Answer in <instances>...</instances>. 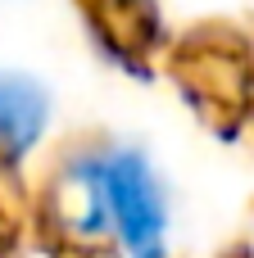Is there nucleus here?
Returning a JSON list of instances; mask_svg holds the SVG:
<instances>
[{
  "instance_id": "obj_2",
  "label": "nucleus",
  "mask_w": 254,
  "mask_h": 258,
  "mask_svg": "<svg viewBox=\"0 0 254 258\" xmlns=\"http://www.w3.org/2000/svg\"><path fill=\"white\" fill-rule=\"evenodd\" d=\"M50 122V95L27 73H0V154H27Z\"/></svg>"
},
{
  "instance_id": "obj_1",
  "label": "nucleus",
  "mask_w": 254,
  "mask_h": 258,
  "mask_svg": "<svg viewBox=\"0 0 254 258\" xmlns=\"http://www.w3.org/2000/svg\"><path fill=\"white\" fill-rule=\"evenodd\" d=\"M77 177L91 186V209H105V222L118 227L123 245L136 258L168 254V200L141 150H109L86 159Z\"/></svg>"
}]
</instances>
